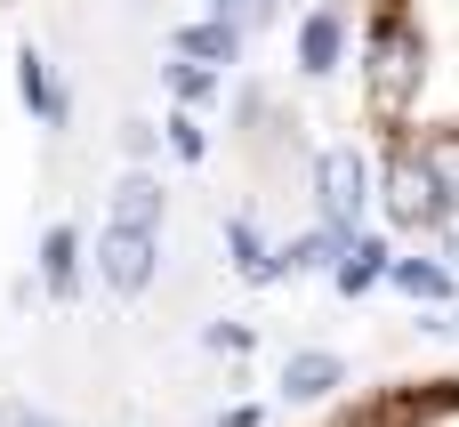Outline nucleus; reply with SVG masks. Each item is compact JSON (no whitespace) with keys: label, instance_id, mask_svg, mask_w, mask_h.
<instances>
[{"label":"nucleus","instance_id":"nucleus-1","mask_svg":"<svg viewBox=\"0 0 459 427\" xmlns=\"http://www.w3.org/2000/svg\"><path fill=\"white\" fill-rule=\"evenodd\" d=\"M420 89H428V32L403 8H379L371 32H363V105H371V121L403 129L420 113Z\"/></svg>","mask_w":459,"mask_h":427},{"label":"nucleus","instance_id":"nucleus-2","mask_svg":"<svg viewBox=\"0 0 459 427\" xmlns=\"http://www.w3.org/2000/svg\"><path fill=\"white\" fill-rule=\"evenodd\" d=\"M371 210H387V226L395 234H436V218H444V194H436V178H428V161H420V145H387V161H371Z\"/></svg>","mask_w":459,"mask_h":427},{"label":"nucleus","instance_id":"nucleus-3","mask_svg":"<svg viewBox=\"0 0 459 427\" xmlns=\"http://www.w3.org/2000/svg\"><path fill=\"white\" fill-rule=\"evenodd\" d=\"M307 186H315V226L363 234V218H371V153L363 145H323L307 161Z\"/></svg>","mask_w":459,"mask_h":427},{"label":"nucleus","instance_id":"nucleus-4","mask_svg":"<svg viewBox=\"0 0 459 427\" xmlns=\"http://www.w3.org/2000/svg\"><path fill=\"white\" fill-rule=\"evenodd\" d=\"M89 274L113 291V299H145L161 283V234H129V226H105L89 242Z\"/></svg>","mask_w":459,"mask_h":427},{"label":"nucleus","instance_id":"nucleus-5","mask_svg":"<svg viewBox=\"0 0 459 427\" xmlns=\"http://www.w3.org/2000/svg\"><path fill=\"white\" fill-rule=\"evenodd\" d=\"M81 283H89V242H81V226H40V250H32V291L40 299H56V307H73L81 299Z\"/></svg>","mask_w":459,"mask_h":427},{"label":"nucleus","instance_id":"nucleus-6","mask_svg":"<svg viewBox=\"0 0 459 427\" xmlns=\"http://www.w3.org/2000/svg\"><path fill=\"white\" fill-rule=\"evenodd\" d=\"M347 40H355V32H347V8H339V0H315V8L299 16V32H290V57H299L307 81H331V73L347 65Z\"/></svg>","mask_w":459,"mask_h":427},{"label":"nucleus","instance_id":"nucleus-7","mask_svg":"<svg viewBox=\"0 0 459 427\" xmlns=\"http://www.w3.org/2000/svg\"><path fill=\"white\" fill-rule=\"evenodd\" d=\"M379 291H395V299H411V307H428V315H452L459 307V274L436 258V250H395Z\"/></svg>","mask_w":459,"mask_h":427},{"label":"nucleus","instance_id":"nucleus-8","mask_svg":"<svg viewBox=\"0 0 459 427\" xmlns=\"http://www.w3.org/2000/svg\"><path fill=\"white\" fill-rule=\"evenodd\" d=\"M16 105L40 121V129H73V89H65V73L48 65V48H16Z\"/></svg>","mask_w":459,"mask_h":427},{"label":"nucleus","instance_id":"nucleus-9","mask_svg":"<svg viewBox=\"0 0 459 427\" xmlns=\"http://www.w3.org/2000/svg\"><path fill=\"white\" fill-rule=\"evenodd\" d=\"M339 388H347V355H331V347H290L282 371H274L282 404H331Z\"/></svg>","mask_w":459,"mask_h":427},{"label":"nucleus","instance_id":"nucleus-10","mask_svg":"<svg viewBox=\"0 0 459 427\" xmlns=\"http://www.w3.org/2000/svg\"><path fill=\"white\" fill-rule=\"evenodd\" d=\"M169 57H186V65H202V73H234L242 65V24H226V16H186L178 32H169Z\"/></svg>","mask_w":459,"mask_h":427},{"label":"nucleus","instance_id":"nucleus-11","mask_svg":"<svg viewBox=\"0 0 459 427\" xmlns=\"http://www.w3.org/2000/svg\"><path fill=\"white\" fill-rule=\"evenodd\" d=\"M161 218H169V194H161V178H153V170H121V178H113V194H105V226L161 234Z\"/></svg>","mask_w":459,"mask_h":427},{"label":"nucleus","instance_id":"nucleus-12","mask_svg":"<svg viewBox=\"0 0 459 427\" xmlns=\"http://www.w3.org/2000/svg\"><path fill=\"white\" fill-rule=\"evenodd\" d=\"M387 258H395V242L387 234H347V250H339V266H331V291L339 299H371L379 283H387Z\"/></svg>","mask_w":459,"mask_h":427},{"label":"nucleus","instance_id":"nucleus-13","mask_svg":"<svg viewBox=\"0 0 459 427\" xmlns=\"http://www.w3.org/2000/svg\"><path fill=\"white\" fill-rule=\"evenodd\" d=\"M218 242H226V266H234L242 283H258V291H266V283H282V274H274V242L258 234V218H250V210H234V218L218 226Z\"/></svg>","mask_w":459,"mask_h":427},{"label":"nucleus","instance_id":"nucleus-14","mask_svg":"<svg viewBox=\"0 0 459 427\" xmlns=\"http://www.w3.org/2000/svg\"><path fill=\"white\" fill-rule=\"evenodd\" d=\"M339 250H347V234H331V226H307V234L274 242V274H282V283H299V274H331V266H339Z\"/></svg>","mask_w":459,"mask_h":427},{"label":"nucleus","instance_id":"nucleus-15","mask_svg":"<svg viewBox=\"0 0 459 427\" xmlns=\"http://www.w3.org/2000/svg\"><path fill=\"white\" fill-rule=\"evenodd\" d=\"M161 81H169L178 113H202V105H218V97H226V81H218V73H202V65H186V57H169V65H161Z\"/></svg>","mask_w":459,"mask_h":427},{"label":"nucleus","instance_id":"nucleus-16","mask_svg":"<svg viewBox=\"0 0 459 427\" xmlns=\"http://www.w3.org/2000/svg\"><path fill=\"white\" fill-rule=\"evenodd\" d=\"M420 161H428L444 210H459V129H428V137H420Z\"/></svg>","mask_w":459,"mask_h":427},{"label":"nucleus","instance_id":"nucleus-17","mask_svg":"<svg viewBox=\"0 0 459 427\" xmlns=\"http://www.w3.org/2000/svg\"><path fill=\"white\" fill-rule=\"evenodd\" d=\"M153 129H161V145H169L186 170H202V161H210V129H202V113H169V121H153Z\"/></svg>","mask_w":459,"mask_h":427},{"label":"nucleus","instance_id":"nucleus-18","mask_svg":"<svg viewBox=\"0 0 459 427\" xmlns=\"http://www.w3.org/2000/svg\"><path fill=\"white\" fill-rule=\"evenodd\" d=\"M202 347H210V355H250V347H258V331L218 315V323H202Z\"/></svg>","mask_w":459,"mask_h":427},{"label":"nucleus","instance_id":"nucleus-19","mask_svg":"<svg viewBox=\"0 0 459 427\" xmlns=\"http://www.w3.org/2000/svg\"><path fill=\"white\" fill-rule=\"evenodd\" d=\"M0 427H65V420H56L48 404H32V396H8V404H0Z\"/></svg>","mask_w":459,"mask_h":427},{"label":"nucleus","instance_id":"nucleus-20","mask_svg":"<svg viewBox=\"0 0 459 427\" xmlns=\"http://www.w3.org/2000/svg\"><path fill=\"white\" fill-rule=\"evenodd\" d=\"M153 145H161V129H153V121H121V153H129V170H145V161H153Z\"/></svg>","mask_w":459,"mask_h":427},{"label":"nucleus","instance_id":"nucleus-21","mask_svg":"<svg viewBox=\"0 0 459 427\" xmlns=\"http://www.w3.org/2000/svg\"><path fill=\"white\" fill-rule=\"evenodd\" d=\"M266 8H274V0H210V16L242 24V32H250V24H266Z\"/></svg>","mask_w":459,"mask_h":427},{"label":"nucleus","instance_id":"nucleus-22","mask_svg":"<svg viewBox=\"0 0 459 427\" xmlns=\"http://www.w3.org/2000/svg\"><path fill=\"white\" fill-rule=\"evenodd\" d=\"M436 258L459 274V210H444V218H436Z\"/></svg>","mask_w":459,"mask_h":427},{"label":"nucleus","instance_id":"nucleus-23","mask_svg":"<svg viewBox=\"0 0 459 427\" xmlns=\"http://www.w3.org/2000/svg\"><path fill=\"white\" fill-rule=\"evenodd\" d=\"M218 427H266V412L258 404H234V412H218Z\"/></svg>","mask_w":459,"mask_h":427},{"label":"nucleus","instance_id":"nucleus-24","mask_svg":"<svg viewBox=\"0 0 459 427\" xmlns=\"http://www.w3.org/2000/svg\"><path fill=\"white\" fill-rule=\"evenodd\" d=\"M339 427H387V420H379V412H363V420H339Z\"/></svg>","mask_w":459,"mask_h":427}]
</instances>
